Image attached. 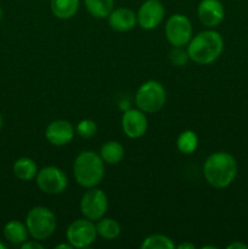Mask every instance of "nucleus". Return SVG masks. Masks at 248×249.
Returning a JSON list of instances; mask_svg holds the SVG:
<instances>
[{
  "label": "nucleus",
  "mask_w": 248,
  "mask_h": 249,
  "mask_svg": "<svg viewBox=\"0 0 248 249\" xmlns=\"http://www.w3.org/2000/svg\"><path fill=\"white\" fill-rule=\"evenodd\" d=\"M237 174L235 158L226 152H215L203 164V175L207 182L215 189H224L232 184Z\"/></svg>",
  "instance_id": "nucleus-1"
},
{
  "label": "nucleus",
  "mask_w": 248,
  "mask_h": 249,
  "mask_svg": "<svg viewBox=\"0 0 248 249\" xmlns=\"http://www.w3.org/2000/svg\"><path fill=\"white\" fill-rule=\"evenodd\" d=\"M224 49V40L215 31H203L187 44L190 58L198 65H211L218 60Z\"/></svg>",
  "instance_id": "nucleus-2"
},
{
  "label": "nucleus",
  "mask_w": 248,
  "mask_h": 249,
  "mask_svg": "<svg viewBox=\"0 0 248 249\" xmlns=\"http://www.w3.org/2000/svg\"><path fill=\"white\" fill-rule=\"evenodd\" d=\"M73 173L80 186L85 189L96 187L104 179V160L94 151H83L75 158Z\"/></svg>",
  "instance_id": "nucleus-3"
},
{
  "label": "nucleus",
  "mask_w": 248,
  "mask_h": 249,
  "mask_svg": "<svg viewBox=\"0 0 248 249\" xmlns=\"http://www.w3.org/2000/svg\"><path fill=\"white\" fill-rule=\"evenodd\" d=\"M26 226L34 240H46L56 230V216L46 207H34L27 214Z\"/></svg>",
  "instance_id": "nucleus-4"
},
{
  "label": "nucleus",
  "mask_w": 248,
  "mask_h": 249,
  "mask_svg": "<svg viewBox=\"0 0 248 249\" xmlns=\"http://www.w3.org/2000/svg\"><path fill=\"white\" fill-rule=\"evenodd\" d=\"M167 94L159 82L148 80L140 85L135 95V104L145 113H156L165 104Z\"/></svg>",
  "instance_id": "nucleus-5"
},
{
  "label": "nucleus",
  "mask_w": 248,
  "mask_h": 249,
  "mask_svg": "<svg viewBox=\"0 0 248 249\" xmlns=\"http://www.w3.org/2000/svg\"><path fill=\"white\" fill-rule=\"evenodd\" d=\"M67 241L73 248L89 247L97 237L96 225L89 219H77L67 229Z\"/></svg>",
  "instance_id": "nucleus-6"
},
{
  "label": "nucleus",
  "mask_w": 248,
  "mask_h": 249,
  "mask_svg": "<svg viewBox=\"0 0 248 249\" xmlns=\"http://www.w3.org/2000/svg\"><path fill=\"white\" fill-rule=\"evenodd\" d=\"M108 207V199L102 190L91 187L83 195L80 199V212L89 220L104 218Z\"/></svg>",
  "instance_id": "nucleus-7"
},
{
  "label": "nucleus",
  "mask_w": 248,
  "mask_h": 249,
  "mask_svg": "<svg viewBox=\"0 0 248 249\" xmlns=\"http://www.w3.org/2000/svg\"><path fill=\"white\" fill-rule=\"evenodd\" d=\"M165 36L173 46H185L192 38V26L185 15L175 14L165 23Z\"/></svg>",
  "instance_id": "nucleus-8"
},
{
  "label": "nucleus",
  "mask_w": 248,
  "mask_h": 249,
  "mask_svg": "<svg viewBox=\"0 0 248 249\" xmlns=\"http://www.w3.org/2000/svg\"><path fill=\"white\" fill-rule=\"evenodd\" d=\"M36 185L39 189L48 195H60L67 187V177L57 167L49 165L38 170L36 174Z\"/></svg>",
  "instance_id": "nucleus-9"
},
{
  "label": "nucleus",
  "mask_w": 248,
  "mask_h": 249,
  "mask_svg": "<svg viewBox=\"0 0 248 249\" xmlns=\"http://www.w3.org/2000/svg\"><path fill=\"white\" fill-rule=\"evenodd\" d=\"M164 6L159 0H146L142 2L136 14L138 23L146 31L155 29L162 23L164 18Z\"/></svg>",
  "instance_id": "nucleus-10"
},
{
  "label": "nucleus",
  "mask_w": 248,
  "mask_h": 249,
  "mask_svg": "<svg viewBox=\"0 0 248 249\" xmlns=\"http://www.w3.org/2000/svg\"><path fill=\"white\" fill-rule=\"evenodd\" d=\"M122 128L130 139H139L147 130V118L141 109H126L122 117Z\"/></svg>",
  "instance_id": "nucleus-11"
},
{
  "label": "nucleus",
  "mask_w": 248,
  "mask_h": 249,
  "mask_svg": "<svg viewBox=\"0 0 248 249\" xmlns=\"http://www.w3.org/2000/svg\"><path fill=\"white\" fill-rule=\"evenodd\" d=\"M197 15L204 26L213 28L223 22L225 11L219 0H202L197 7Z\"/></svg>",
  "instance_id": "nucleus-12"
},
{
  "label": "nucleus",
  "mask_w": 248,
  "mask_h": 249,
  "mask_svg": "<svg viewBox=\"0 0 248 249\" xmlns=\"http://www.w3.org/2000/svg\"><path fill=\"white\" fill-rule=\"evenodd\" d=\"M46 140L53 146H65L74 138V128L65 119L51 122L45 130Z\"/></svg>",
  "instance_id": "nucleus-13"
},
{
  "label": "nucleus",
  "mask_w": 248,
  "mask_h": 249,
  "mask_svg": "<svg viewBox=\"0 0 248 249\" xmlns=\"http://www.w3.org/2000/svg\"><path fill=\"white\" fill-rule=\"evenodd\" d=\"M107 18L109 27L117 32H129L138 23L136 14L129 7L113 9Z\"/></svg>",
  "instance_id": "nucleus-14"
},
{
  "label": "nucleus",
  "mask_w": 248,
  "mask_h": 249,
  "mask_svg": "<svg viewBox=\"0 0 248 249\" xmlns=\"http://www.w3.org/2000/svg\"><path fill=\"white\" fill-rule=\"evenodd\" d=\"M4 237L14 245H22L28 240V229L26 224L18 220H11L4 226Z\"/></svg>",
  "instance_id": "nucleus-15"
},
{
  "label": "nucleus",
  "mask_w": 248,
  "mask_h": 249,
  "mask_svg": "<svg viewBox=\"0 0 248 249\" xmlns=\"http://www.w3.org/2000/svg\"><path fill=\"white\" fill-rule=\"evenodd\" d=\"M53 16L60 19H70L79 9V0H50Z\"/></svg>",
  "instance_id": "nucleus-16"
},
{
  "label": "nucleus",
  "mask_w": 248,
  "mask_h": 249,
  "mask_svg": "<svg viewBox=\"0 0 248 249\" xmlns=\"http://www.w3.org/2000/svg\"><path fill=\"white\" fill-rule=\"evenodd\" d=\"M12 170H14V174L16 175V178H18L22 181H31L38 174V167H36L35 162L27 157L18 158L14 163Z\"/></svg>",
  "instance_id": "nucleus-17"
},
{
  "label": "nucleus",
  "mask_w": 248,
  "mask_h": 249,
  "mask_svg": "<svg viewBox=\"0 0 248 249\" xmlns=\"http://www.w3.org/2000/svg\"><path fill=\"white\" fill-rule=\"evenodd\" d=\"M100 157L107 164H118L124 158V147L118 141H107L100 150Z\"/></svg>",
  "instance_id": "nucleus-18"
},
{
  "label": "nucleus",
  "mask_w": 248,
  "mask_h": 249,
  "mask_svg": "<svg viewBox=\"0 0 248 249\" xmlns=\"http://www.w3.org/2000/svg\"><path fill=\"white\" fill-rule=\"evenodd\" d=\"M88 12L95 18H107L114 6V0H84Z\"/></svg>",
  "instance_id": "nucleus-19"
},
{
  "label": "nucleus",
  "mask_w": 248,
  "mask_h": 249,
  "mask_svg": "<svg viewBox=\"0 0 248 249\" xmlns=\"http://www.w3.org/2000/svg\"><path fill=\"white\" fill-rule=\"evenodd\" d=\"M97 235L101 236L105 240H116L121 235V225L117 220L111 218L99 219L96 224Z\"/></svg>",
  "instance_id": "nucleus-20"
},
{
  "label": "nucleus",
  "mask_w": 248,
  "mask_h": 249,
  "mask_svg": "<svg viewBox=\"0 0 248 249\" xmlns=\"http://www.w3.org/2000/svg\"><path fill=\"white\" fill-rule=\"evenodd\" d=\"M198 146V136L195 131L185 130L177 136V147L184 155H191Z\"/></svg>",
  "instance_id": "nucleus-21"
},
{
  "label": "nucleus",
  "mask_w": 248,
  "mask_h": 249,
  "mask_svg": "<svg viewBox=\"0 0 248 249\" xmlns=\"http://www.w3.org/2000/svg\"><path fill=\"white\" fill-rule=\"evenodd\" d=\"M141 249H173L175 248L174 242L164 235H150L142 241L140 246Z\"/></svg>",
  "instance_id": "nucleus-22"
},
{
  "label": "nucleus",
  "mask_w": 248,
  "mask_h": 249,
  "mask_svg": "<svg viewBox=\"0 0 248 249\" xmlns=\"http://www.w3.org/2000/svg\"><path fill=\"white\" fill-rule=\"evenodd\" d=\"M78 135L83 139H91L96 135L97 125L92 119H82L75 128Z\"/></svg>",
  "instance_id": "nucleus-23"
},
{
  "label": "nucleus",
  "mask_w": 248,
  "mask_h": 249,
  "mask_svg": "<svg viewBox=\"0 0 248 249\" xmlns=\"http://www.w3.org/2000/svg\"><path fill=\"white\" fill-rule=\"evenodd\" d=\"M169 60L177 67H182L187 63V61L190 60L189 53H187V49L185 50L184 46H174L172 49V51L169 53Z\"/></svg>",
  "instance_id": "nucleus-24"
},
{
  "label": "nucleus",
  "mask_w": 248,
  "mask_h": 249,
  "mask_svg": "<svg viewBox=\"0 0 248 249\" xmlns=\"http://www.w3.org/2000/svg\"><path fill=\"white\" fill-rule=\"evenodd\" d=\"M21 248L22 249H43L44 247L40 245V243H38L36 241H26L24 243H22L21 245Z\"/></svg>",
  "instance_id": "nucleus-25"
},
{
  "label": "nucleus",
  "mask_w": 248,
  "mask_h": 249,
  "mask_svg": "<svg viewBox=\"0 0 248 249\" xmlns=\"http://www.w3.org/2000/svg\"><path fill=\"white\" fill-rule=\"evenodd\" d=\"M229 249H233V248H248L247 246L243 245V243H231L230 246H228Z\"/></svg>",
  "instance_id": "nucleus-26"
},
{
  "label": "nucleus",
  "mask_w": 248,
  "mask_h": 249,
  "mask_svg": "<svg viewBox=\"0 0 248 249\" xmlns=\"http://www.w3.org/2000/svg\"><path fill=\"white\" fill-rule=\"evenodd\" d=\"M177 249H195V246L192 243H181L177 246Z\"/></svg>",
  "instance_id": "nucleus-27"
},
{
  "label": "nucleus",
  "mask_w": 248,
  "mask_h": 249,
  "mask_svg": "<svg viewBox=\"0 0 248 249\" xmlns=\"http://www.w3.org/2000/svg\"><path fill=\"white\" fill-rule=\"evenodd\" d=\"M56 249H58V248H66V249H71V248H73L72 247V245H71V243H68V245H66V243H62V245H57L55 247Z\"/></svg>",
  "instance_id": "nucleus-28"
},
{
  "label": "nucleus",
  "mask_w": 248,
  "mask_h": 249,
  "mask_svg": "<svg viewBox=\"0 0 248 249\" xmlns=\"http://www.w3.org/2000/svg\"><path fill=\"white\" fill-rule=\"evenodd\" d=\"M5 248H6V246H5L4 243L0 242V249H5Z\"/></svg>",
  "instance_id": "nucleus-29"
},
{
  "label": "nucleus",
  "mask_w": 248,
  "mask_h": 249,
  "mask_svg": "<svg viewBox=\"0 0 248 249\" xmlns=\"http://www.w3.org/2000/svg\"><path fill=\"white\" fill-rule=\"evenodd\" d=\"M1 126H2V117L1 114H0V129H1Z\"/></svg>",
  "instance_id": "nucleus-30"
},
{
  "label": "nucleus",
  "mask_w": 248,
  "mask_h": 249,
  "mask_svg": "<svg viewBox=\"0 0 248 249\" xmlns=\"http://www.w3.org/2000/svg\"><path fill=\"white\" fill-rule=\"evenodd\" d=\"M2 18V10H1V6H0V21H1Z\"/></svg>",
  "instance_id": "nucleus-31"
}]
</instances>
